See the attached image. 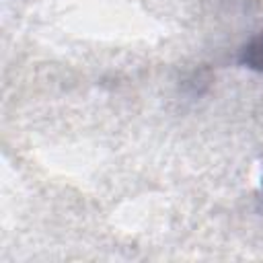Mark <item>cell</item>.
Returning <instances> with one entry per match:
<instances>
[{"label": "cell", "mask_w": 263, "mask_h": 263, "mask_svg": "<svg viewBox=\"0 0 263 263\" xmlns=\"http://www.w3.org/2000/svg\"><path fill=\"white\" fill-rule=\"evenodd\" d=\"M238 64L257 72V74H263V31L257 33L255 37H251L242 47H240V53H238Z\"/></svg>", "instance_id": "obj_1"}, {"label": "cell", "mask_w": 263, "mask_h": 263, "mask_svg": "<svg viewBox=\"0 0 263 263\" xmlns=\"http://www.w3.org/2000/svg\"><path fill=\"white\" fill-rule=\"evenodd\" d=\"M261 187H263V183H261Z\"/></svg>", "instance_id": "obj_2"}]
</instances>
